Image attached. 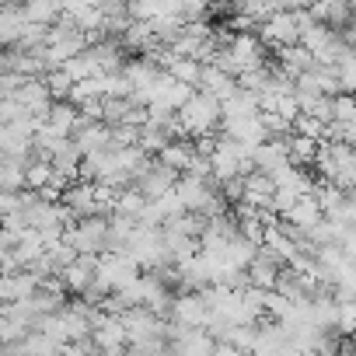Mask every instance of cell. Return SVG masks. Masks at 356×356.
<instances>
[{"label": "cell", "instance_id": "cell-1", "mask_svg": "<svg viewBox=\"0 0 356 356\" xmlns=\"http://www.w3.org/2000/svg\"><path fill=\"white\" fill-rule=\"evenodd\" d=\"M178 126H182V136L189 140H203V136H217L220 129V102L203 95V91H193L189 102L175 112Z\"/></svg>", "mask_w": 356, "mask_h": 356}, {"label": "cell", "instance_id": "cell-2", "mask_svg": "<svg viewBox=\"0 0 356 356\" xmlns=\"http://www.w3.org/2000/svg\"><path fill=\"white\" fill-rule=\"evenodd\" d=\"M105 234H108V217H81V220L67 224L63 241L77 255H102L105 252Z\"/></svg>", "mask_w": 356, "mask_h": 356}, {"label": "cell", "instance_id": "cell-3", "mask_svg": "<svg viewBox=\"0 0 356 356\" xmlns=\"http://www.w3.org/2000/svg\"><path fill=\"white\" fill-rule=\"evenodd\" d=\"M175 182H178V171H171V168L161 164V161H147V168L136 175V182H133V186L143 193V200H157V196L171 193Z\"/></svg>", "mask_w": 356, "mask_h": 356}, {"label": "cell", "instance_id": "cell-4", "mask_svg": "<svg viewBox=\"0 0 356 356\" xmlns=\"http://www.w3.org/2000/svg\"><path fill=\"white\" fill-rule=\"evenodd\" d=\"M262 46H273V49H283V46H293L297 42V25H293V15L290 11H273L262 25H259V35H255Z\"/></svg>", "mask_w": 356, "mask_h": 356}, {"label": "cell", "instance_id": "cell-5", "mask_svg": "<svg viewBox=\"0 0 356 356\" xmlns=\"http://www.w3.org/2000/svg\"><path fill=\"white\" fill-rule=\"evenodd\" d=\"M280 269H283V262H280V259H276L269 248H262V245H259L255 259L245 266L248 286H255V290H273V286H276V276H280Z\"/></svg>", "mask_w": 356, "mask_h": 356}, {"label": "cell", "instance_id": "cell-6", "mask_svg": "<svg viewBox=\"0 0 356 356\" xmlns=\"http://www.w3.org/2000/svg\"><path fill=\"white\" fill-rule=\"evenodd\" d=\"M15 102H18L29 115H39V119H42V115L49 112V105H53V98H49L42 77H25L22 88H18V95H15Z\"/></svg>", "mask_w": 356, "mask_h": 356}, {"label": "cell", "instance_id": "cell-7", "mask_svg": "<svg viewBox=\"0 0 356 356\" xmlns=\"http://www.w3.org/2000/svg\"><path fill=\"white\" fill-rule=\"evenodd\" d=\"M168 318L178 321V325H189V328H203V321H207V304H203L200 293H182V297L171 300Z\"/></svg>", "mask_w": 356, "mask_h": 356}, {"label": "cell", "instance_id": "cell-8", "mask_svg": "<svg viewBox=\"0 0 356 356\" xmlns=\"http://www.w3.org/2000/svg\"><path fill=\"white\" fill-rule=\"evenodd\" d=\"M95 259L98 255H77L70 266H63L56 273V280L63 283V290H74V293H84L88 283L95 280Z\"/></svg>", "mask_w": 356, "mask_h": 356}, {"label": "cell", "instance_id": "cell-9", "mask_svg": "<svg viewBox=\"0 0 356 356\" xmlns=\"http://www.w3.org/2000/svg\"><path fill=\"white\" fill-rule=\"evenodd\" d=\"M280 217H283V224H290L293 231H300V234H304V231H307V227H314V224H318L325 213L318 210L314 196H300V200H297L293 207H286Z\"/></svg>", "mask_w": 356, "mask_h": 356}, {"label": "cell", "instance_id": "cell-10", "mask_svg": "<svg viewBox=\"0 0 356 356\" xmlns=\"http://www.w3.org/2000/svg\"><path fill=\"white\" fill-rule=\"evenodd\" d=\"M276 56H280V74L283 77H300V74H307L311 67H314V56L300 46V42H293V46H283V49H276Z\"/></svg>", "mask_w": 356, "mask_h": 356}, {"label": "cell", "instance_id": "cell-11", "mask_svg": "<svg viewBox=\"0 0 356 356\" xmlns=\"http://www.w3.org/2000/svg\"><path fill=\"white\" fill-rule=\"evenodd\" d=\"M161 157V164H168L171 171H178L182 175L186 168H189V161H193V154H196V143L189 140V136H178V140H171V143H164L161 150H157Z\"/></svg>", "mask_w": 356, "mask_h": 356}, {"label": "cell", "instance_id": "cell-12", "mask_svg": "<svg viewBox=\"0 0 356 356\" xmlns=\"http://www.w3.org/2000/svg\"><path fill=\"white\" fill-rule=\"evenodd\" d=\"M119 74L126 77V84H129L133 91H143V88H150V84L161 77V70H157V63H154L150 56H140V60L122 63V70H119Z\"/></svg>", "mask_w": 356, "mask_h": 356}, {"label": "cell", "instance_id": "cell-13", "mask_svg": "<svg viewBox=\"0 0 356 356\" xmlns=\"http://www.w3.org/2000/svg\"><path fill=\"white\" fill-rule=\"evenodd\" d=\"M25 11H22V4H4L0 8V46H15L18 42V35L25 32Z\"/></svg>", "mask_w": 356, "mask_h": 356}, {"label": "cell", "instance_id": "cell-14", "mask_svg": "<svg viewBox=\"0 0 356 356\" xmlns=\"http://www.w3.org/2000/svg\"><path fill=\"white\" fill-rule=\"evenodd\" d=\"M60 70L77 84V81H88V77H95V74H102L98 70V60L91 56V49H84V53H77V56H70V60H63L60 63Z\"/></svg>", "mask_w": 356, "mask_h": 356}, {"label": "cell", "instance_id": "cell-15", "mask_svg": "<svg viewBox=\"0 0 356 356\" xmlns=\"http://www.w3.org/2000/svg\"><path fill=\"white\" fill-rule=\"evenodd\" d=\"M22 11H25L29 25H42V29L56 25V18H60L56 0H29V4H22Z\"/></svg>", "mask_w": 356, "mask_h": 356}, {"label": "cell", "instance_id": "cell-16", "mask_svg": "<svg viewBox=\"0 0 356 356\" xmlns=\"http://www.w3.org/2000/svg\"><path fill=\"white\" fill-rule=\"evenodd\" d=\"M22 74H15V70H0V98H15L18 95V88H22Z\"/></svg>", "mask_w": 356, "mask_h": 356}, {"label": "cell", "instance_id": "cell-17", "mask_svg": "<svg viewBox=\"0 0 356 356\" xmlns=\"http://www.w3.org/2000/svg\"><path fill=\"white\" fill-rule=\"evenodd\" d=\"M311 0H273V8L276 11H300V8H307Z\"/></svg>", "mask_w": 356, "mask_h": 356}, {"label": "cell", "instance_id": "cell-18", "mask_svg": "<svg viewBox=\"0 0 356 356\" xmlns=\"http://www.w3.org/2000/svg\"><path fill=\"white\" fill-rule=\"evenodd\" d=\"M210 356H245V353H238V349H234V346H227V342H217Z\"/></svg>", "mask_w": 356, "mask_h": 356}, {"label": "cell", "instance_id": "cell-19", "mask_svg": "<svg viewBox=\"0 0 356 356\" xmlns=\"http://www.w3.org/2000/svg\"><path fill=\"white\" fill-rule=\"evenodd\" d=\"M22 4H29V0H22Z\"/></svg>", "mask_w": 356, "mask_h": 356}]
</instances>
